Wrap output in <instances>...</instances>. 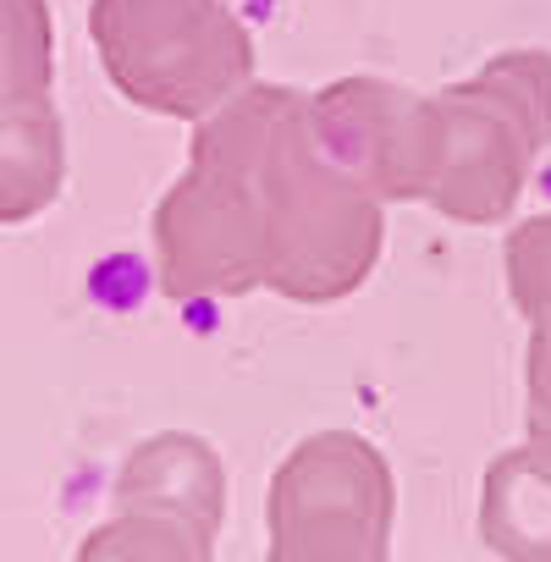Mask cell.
Masks as SVG:
<instances>
[{"mask_svg": "<svg viewBox=\"0 0 551 562\" xmlns=\"http://www.w3.org/2000/svg\"><path fill=\"white\" fill-rule=\"evenodd\" d=\"M276 562H386L381 551V507L370 491H293Z\"/></svg>", "mask_w": 551, "mask_h": 562, "instance_id": "6da1fadb", "label": "cell"}]
</instances>
